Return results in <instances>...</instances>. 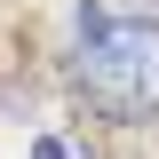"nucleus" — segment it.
<instances>
[{
  "mask_svg": "<svg viewBox=\"0 0 159 159\" xmlns=\"http://www.w3.org/2000/svg\"><path fill=\"white\" fill-rule=\"evenodd\" d=\"M32 159H64V143H56V135H40V143H32Z\"/></svg>",
  "mask_w": 159,
  "mask_h": 159,
  "instance_id": "f03ea898",
  "label": "nucleus"
},
{
  "mask_svg": "<svg viewBox=\"0 0 159 159\" xmlns=\"http://www.w3.org/2000/svg\"><path fill=\"white\" fill-rule=\"evenodd\" d=\"M72 80L103 119H159V24L119 8H80Z\"/></svg>",
  "mask_w": 159,
  "mask_h": 159,
  "instance_id": "f257e3e1",
  "label": "nucleus"
}]
</instances>
